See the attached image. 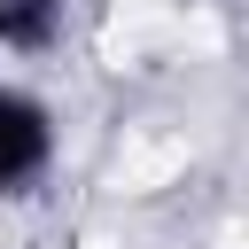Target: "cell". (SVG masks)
I'll return each mask as SVG.
<instances>
[{
	"instance_id": "cell-1",
	"label": "cell",
	"mask_w": 249,
	"mask_h": 249,
	"mask_svg": "<svg viewBox=\"0 0 249 249\" xmlns=\"http://www.w3.org/2000/svg\"><path fill=\"white\" fill-rule=\"evenodd\" d=\"M54 156H62V124L47 109V93L0 78V202H23L54 179Z\"/></svg>"
},
{
	"instance_id": "cell-2",
	"label": "cell",
	"mask_w": 249,
	"mask_h": 249,
	"mask_svg": "<svg viewBox=\"0 0 249 249\" xmlns=\"http://www.w3.org/2000/svg\"><path fill=\"white\" fill-rule=\"evenodd\" d=\"M70 39V0H0V54L39 62Z\"/></svg>"
}]
</instances>
